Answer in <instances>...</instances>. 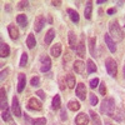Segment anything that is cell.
Segmentation results:
<instances>
[{
	"instance_id": "6da1fadb",
	"label": "cell",
	"mask_w": 125,
	"mask_h": 125,
	"mask_svg": "<svg viewBox=\"0 0 125 125\" xmlns=\"http://www.w3.org/2000/svg\"><path fill=\"white\" fill-rule=\"evenodd\" d=\"M109 35L113 36L116 41H121L124 39V31L121 29V26L119 25L118 20H113L109 24Z\"/></svg>"
},
{
	"instance_id": "7a4b0ae2",
	"label": "cell",
	"mask_w": 125,
	"mask_h": 125,
	"mask_svg": "<svg viewBox=\"0 0 125 125\" xmlns=\"http://www.w3.org/2000/svg\"><path fill=\"white\" fill-rule=\"evenodd\" d=\"M100 111L104 115L114 116V113H115V100L113 98H105L100 105Z\"/></svg>"
},
{
	"instance_id": "3957f363",
	"label": "cell",
	"mask_w": 125,
	"mask_h": 125,
	"mask_svg": "<svg viewBox=\"0 0 125 125\" xmlns=\"http://www.w3.org/2000/svg\"><path fill=\"white\" fill-rule=\"evenodd\" d=\"M105 69L108 71V74L110 76H116L118 74V65H116V61L114 60L113 58H106L105 59Z\"/></svg>"
},
{
	"instance_id": "277c9868",
	"label": "cell",
	"mask_w": 125,
	"mask_h": 125,
	"mask_svg": "<svg viewBox=\"0 0 125 125\" xmlns=\"http://www.w3.org/2000/svg\"><path fill=\"white\" fill-rule=\"evenodd\" d=\"M28 109L33 110V111H40L43 109V104H41L36 98H30L28 101Z\"/></svg>"
},
{
	"instance_id": "5b68a950",
	"label": "cell",
	"mask_w": 125,
	"mask_h": 125,
	"mask_svg": "<svg viewBox=\"0 0 125 125\" xmlns=\"http://www.w3.org/2000/svg\"><path fill=\"white\" fill-rule=\"evenodd\" d=\"M40 61H41V68H40V71L41 73H46L50 70L51 68V60L48 55H43L40 58Z\"/></svg>"
},
{
	"instance_id": "8992f818",
	"label": "cell",
	"mask_w": 125,
	"mask_h": 125,
	"mask_svg": "<svg viewBox=\"0 0 125 125\" xmlns=\"http://www.w3.org/2000/svg\"><path fill=\"white\" fill-rule=\"evenodd\" d=\"M44 25H45V16L44 15H38L34 20V29H35L36 33H40V31L43 30Z\"/></svg>"
},
{
	"instance_id": "52a82bcc",
	"label": "cell",
	"mask_w": 125,
	"mask_h": 125,
	"mask_svg": "<svg viewBox=\"0 0 125 125\" xmlns=\"http://www.w3.org/2000/svg\"><path fill=\"white\" fill-rule=\"evenodd\" d=\"M75 93H76V96L80 100H85V98H86V86L83 84V83H79V84L76 85Z\"/></svg>"
},
{
	"instance_id": "ba28073f",
	"label": "cell",
	"mask_w": 125,
	"mask_h": 125,
	"mask_svg": "<svg viewBox=\"0 0 125 125\" xmlns=\"http://www.w3.org/2000/svg\"><path fill=\"white\" fill-rule=\"evenodd\" d=\"M89 115H86L85 113H80L75 118V124L76 125H88L89 124Z\"/></svg>"
},
{
	"instance_id": "9c48e42d",
	"label": "cell",
	"mask_w": 125,
	"mask_h": 125,
	"mask_svg": "<svg viewBox=\"0 0 125 125\" xmlns=\"http://www.w3.org/2000/svg\"><path fill=\"white\" fill-rule=\"evenodd\" d=\"M25 85H26V76L25 74L20 73L18 75V93H23L25 89Z\"/></svg>"
},
{
	"instance_id": "30bf717a",
	"label": "cell",
	"mask_w": 125,
	"mask_h": 125,
	"mask_svg": "<svg viewBox=\"0 0 125 125\" xmlns=\"http://www.w3.org/2000/svg\"><path fill=\"white\" fill-rule=\"evenodd\" d=\"M11 111L15 116H21V109H20V105H19V100L16 96L13 98V101H11Z\"/></svg>"
},
{
	"instance_id": "8fae6325",
	"label": "cell",
	"mask_w": 125,
	"mask_h": 125,
	"mask_svg": "<svg viewBox=\"0 0 125 125\" xmlns=\"http://www.w3.org/2000/svg\"><path fill=\"white\" fill-rule=\"evenodd\" d=\"M68 39H69V45H70V49L73 50H76V46H78V39H76V35L73 30L69 31L68 34Z\"/></svg>"
},
{
	"instance_id": "7c38bea8",
	"label": "cell",
	"mask_w": 125,
	"mask_h": 125,
	"mask_svg": "<svg viewBox=\"0 0 125 125\" xmlns=\"http://www.w3.org/2000/svg\"><path fill=\"white\" fill-rule=\"evenodd\" d=\"M76 54L80 56V58H84L85 56V41H84V35L81 36L80 41L78 43V46H76Z\"/></svg>"
},
{
	"instance_id": "4fadbf2b",
	"label": "cell",
	"mask_w": 125,
	"mask_h": 125,
	"mask_svg": "<svg viewBox=\"0 0 125 125\" xmlns=\"http://www.w3.org/2000/svg\"><path fill=\"white\" fill-rule=\"evenodd\" d=\"M104 39H105V44L108 45L109 50L111 51V53H115V51H116V45H115V41L113 40V38H111L109 34H105Z\"/></svg>"
},
{
	"instance_id": "5bb4252c",
	"label": "cell",
	"mask_w": 125,
	"mask_h": 125,
	"mask_svg": "<svg viewBox=\"0 0 125 125\" xmlns=\"http://www.w3.org/2000/svg\"><path fill=\"white\" fill-rule=\"evenodd\" d=\"M8 33H9L10 38H11L13 40H16L19 38V29L14 24H9L8 25Z\"/></svg>"
},
{
	"instance_id": "9a60e30c",
	"label": "cell",
	"mask_w": 125,
	"mask_h": 125,
	"mask_svg": "<svg viewBox=\"0 0 125 125\" xmlns=\"http://www.w3.org/2000/svg\"><path fill=\"white\" fill-rule=\"evenodd\" d=\"M54 38H55V30H54V29H49V30L46 31L45 38H44V44H45V45H50L51 41L54 40Z\"/></svg>"
},
{
	"instance_id": "2e32d148",
	"label": "cell",
	"mask_w": 125,
	"mask_h": 125,
	"mask_svg": "<svg viewBox=\"0 0 125 125\" xmlns=\"http://www.w3.org/2000/svg\"><path fill=\"white\" fill-rule=\"evenodd\" d=\"M10 55V48L6 43L1 40V45H0V56L1 58H8Z\"/></svg>"
},
{
	"instance_id": "e0dca14e",
	"label": "cell",
	"mask_w": 125,
	"mask_h": 125,
	"mask_svg": "<svg viewBox=\"0 0 125 125\" xmlns=\"http://www.w3.org/2000/svg\"><path fill=\"white\" fill-rule=\"evenodd\" d=\"M50 55H53L54 58H59L61 55V44L60 43H56L55 45L51 46L50 49Z\"/></svg>"
},
{
	"instance_id": "ac0fdd59",
	"label": "cell",
	"mask_w": 125,
	"mask_h": 125,
	"mask_svg": "<svg viewBox=\"0 0 125 125\" xmlns=\"http://www.w3.org/2000/svg\"><path fill=\"white\" fill-rule=\"evenodd\" d=\"M0 108H1V110H5L8 108L6 93H5V89L4 88H1V90H0Z\"/></svg>"
},
{
	"instance_id": "d6986e66",
	"label": "cell",
	"mask_w": 125,
	"mask_h": 125,
	"mask_svg": "<svg viewBox=\"0 0 125 125\" xmlns=\"http://www.w3.org/2000/svg\"><path fill=\"white\" fill-rule=\"evenodd\" d=\"M66 13H68V15H69V18L71 19V21H73V23H75V24L79 23L80 16H79L78 11H75L74 9H68V10H66Z\"/></svg>"
},
{
	"instance_id": "ffe728a7",
	"label": "cell",
	"mask_w": 125,
	"mask_h": 125,
	"mask_svg": "<svg viewBox=\"0 0 125 125\" xmlns=\"http://www.w3.org/2000/svg\"><path fill=\"white\" fill-rule=\"evenodd\" d=\"M26 46L29 49H33V48L36 46V39H35V35L33 33H30L26 38Z\"/></svg>"
},
{
	"instance_id": "44dd1931",
	"label": "cell",
	"mask_w": 125,
	"mask_h": 125,
	"mask_svg": "<svg viewBox=\"0 0 125 125\" xmlns=\"http://www.w3.org/2000/svg\"><path fill=\"white\" fill-rule=\"evenodd\" d=\"M16 23L21 28H26L28 26V18H26V15L25 14H19L16 16Z\"/></svg>"
},
{
	"instance_id": "7402d4cb",
	"label": "cell",
	"mask_w": 125,
	"mask_h": 125,
	"mask_svg": "<svg viewBox=\"0 0 125 125\" xmlns=\"http://www.w3.org/2000/svg\"><path fill=\"white\" fill-rule=\"evenodd\" d=\"M84 69H85V64L81 60H75L74 62V70L78 74H84Z\"/></svg>"
},
{
	"instance_id": "603a6c76",
	"label": "cell",
	"mask_w": 125,
	"mask_h": 125,
	"mask_svg": "<svg viewBox=\"0 0 125 125\" xmlns=\"http://www.w3.org/2000/svg\"><path fill=\"white\" fill-rule=\"evenodd\" d=\"M89 116H90V119H91L93 125H101V120H100L99 115H98V114L94 111V110H90V111H89Z\"/></svg>"
},
{
	"instance_id": "cb8c5ba5",
	"label": "cell",
	"mask_w": 125,
	"mask_h": 125,
	"mask_svg": "<svg viewBox=\"0 0 125 125\" xmlns=\"http://www.w3.org/2000/svg\"><path fill=\"white\" fill-rule=\"evenodd\" d=\"M91 13H93V3L91 1H86L85 9H84V16H85V19H90L91 18Z\"/></svg>"
},
{
	"instance_id": "d4e9b609",
	"label": "cell",
	"mask_w": 125,
	"mask_h": 125,
	"mask_svg": "<svg viewBox=\"0 0 125 125\" xmlns=\"http://www.w3.org/2000/svg\"><path fill=\"white\" fill-rule=\"evenodd\" d=\"M80 108H81L80 103L76 101V100H70V101L68 103V109L71 110V111H78Z\"/></svg>"
},
{
	"instance_id": "484cf974",
	"label": "cell",
	"mask_w": 125,
	"mask_h": 125,
	"mask_svg": "<svg viewBox=\"0 0 125 125\" xmlns=\"http://www.w3.org/2000/svg\"><path fill=\"white\" fill-rule=\"evenodd\" d=\"M89 50H90V54L93 56H95V44H96V38L90 36L89 38Z\"/></svg>"
},
{
	"instance_id": "4316f807",
	"label": "cell",
	"mask_w": 125,
	"mask_h": 125,
	"mask_svg": "<svg viewBox=\"0 0 125 125\" xmlns=\"http://www.w3.org/2000/svg\"><path fill=\"white\" fill-rule=\"evenodd\" d=\"M60 105H61V99H60V95H55L54 98H53V101H51V108L53 109H59L60 108Z\"/></svg>"
},
{
	"instance_id": "83f0119b",
	"label": "cell",
	"mask_w": 125,
	"mask_h": 125,
	"mask_svg": "<svg viewBox=\"0 0 125 125\" xmlns=\"http://www.w3.org/2000/svg\"><path fill=\"white\" fill-rule=\"evenodd\" d=\"M75 76L73 75V74H68L66 75V84H68V86L70 88V89H73V88H75Z\"/></svg>"
},
{
	"instance_id": "f1b7e54d",
	"label": "cell",
	"mask_w": 125,
	"mask_h": 125,
	"mask_svg": "<svg viewBox=\"0 0 125 125\" xmlns=\"http://www.w3.org/2000/svg\"><path fill=\"white\" fill-rule=\"evenodd\" d=\"M86 69H88V74H91V73H95L96 71V65L94 64V61L91 59H89L86 61Z\"/></svg>"
},
{
	"instance_id": "f546056e",
	"label": "cell",
	"mask_w": 125,
	"mask_h": 125,
	"mask_svg": "<svg viewBox=\"0 0 125 125\" xmlns=\"http://www.w3.org/2000/svg\"><path fill=\"white\" fill-rule=\"evenodd\" d=\"M1 118H3L4 121H10V120H11V114H10V110H9L8 108H6L5 110H3Z\"/></svg>"
},
{
	"instance_id": "4dcf8cb0",
	"label": "cell",
	"mask_w": 125,
	"mask_h": 125,
	"mask_svg": "<svg viewBox=\"0 0 125 125\" xmlns=\"http://www.w3.org/2000/svg\"><path fill=\"white\" fill-rule=\"evenodd\" d=\"M33 125H45L46 124V119L45 118H36V119H31L30 120Z\"/></svg>"
},
{
	"instance_id": "1f68e13d",
	"label": "cell",
	"mask_w": 125,
	"mask_h": 125,
	"mask_svg": "<svg viewBox=\"0 0 125 125\" xmlns=\"http://www.w3.org/2000/svg\"><path fill=\"white\" fill-rule=\"evenodd\" d=\"M26 64H28V54L26 53H23L21 54V59H20V62H19V66L24 68Z\"/></svg>"
},
{
	"instance_id": "d6a6232c",
	"label": "cell",
	"mask_w": 125,
	"mask_h": 125,
	"mask_svg": "<svg viewBox=\"0 0 125 125\" xmlns=\"http://www.w3.org/2000/svg\"><path fill=\"white\" fill-rule=\"evenodd\" d=\"M99 84H100V81H99V79H98V78L91 79V80H90V83H89V85H90V88H91V89H95L96 86H99Z\"/></svg>"
},
{
	"instance_id": "836d02e7",
	"label": "cell",
	"mask_w": 125,
	"mask_h": 125,
	"mask_svg": "<svg viewBox=\"0 0 125 125\" xmlns=\"http://www.w3.org/2000/svg\"><path fill=\"white\" fill-rule=\"evenodd\" d=\"M39 84H40V79H39V76L31 78V80H30V85H31V86H39Z\"/></svg>"
},
{
	"instance_id": "e575fe53",
	"label": "cell",
	"mask_w": 125,
	"mask_h": 125,
	"mask_svg": "<svg viewBox=\"0 0 125 125\" xmlns=\"http://www.w3.org/2000/svg\"><path fill=\"white\" fill-rule=\"evenodd\" d=\"M99 91L101 95H106V86H105V83H100L99 84Z\"/></svg>"
},
{
	"instance_id": "d590c367",
	"label": "cell",
	"mask_w": 125,
	"mask_h": 125,
	"mask_svg": "<svg viewBox=\"0 0 125 125\" xmlns=\"http://www.w3.org/2000/svg\"><path fill=\"white\" fill-rule=\"evenodd\" d=\"M99 103L98 96H95V94H90V105H96Z\"/></svg>"
},
{
	"instance_id": "8d00e7d4",
	"label": "cell",
	"mask_w": 125,
	"mask_h": 125,
	"mask_svg": "<svg viewBox=\"0 0 125 125\" xmlns=\"http://www.w3.org/2000/svg\"><path fill=\"white\" fill-rule=\"evenodd\" d=\"M114 119H115L116 121H121L123 120V113H121V110H119L118 113H114Z\"/></svg>"
},
{
	"instance_id": "74e56055",
	"label": "cell",
	"mask_w": 125,
	"mask_h": 125,
	"mask_svg": "<svg viewBox=\"0 0 125 125\" xmlns=\"http://www.w3.org/2000/svg\"><path fill=\"white\" fill-rule=\"evenodd\" d=\"M60 119L62 121H65L68 119V114H66V110L65 109H61V111H60Z\"/></svg>"
},
{
	"instance_id": "f35d334b",
	"label": "cell",
	"mask_w": 125,
	"mask_h": 125,
	"mask_svg": "<svg viewBox=\"0 0 125 125\" xmlns=\"http://www.w3.org/2000/svg\"><path fill=\"white\" fill-rule=\"evenodd\" d=\"M36 95H39V98L43 99V100L46 99V95H45V93H44L43 90H38V91H36Z\"/></svg>"
},
{
	"instance_id": "ab89813d",
	"label": "cell",
	"mask_w": 125,
	"mask_h": 125,
	"mask_svg": "<svg viewBox=\"0 0 125 125\" xmlns=\"http://www.w3.org/2000/svg\"><path fill=\"white\" fill-rule=\"evenodd\" d=\"M28 5H29V1H19L18 8H19V9H24V8H26Z\"/></svg>"
},
{
	"instance_id": "60d3db41",
	"label": "cell",
	"mask_w": 125,
	"mask_h": 125,
	"mask_svg": "<svg viewBox=\"0 0 125 125\" xmlns=\"http://www.w3.org/2000/svg\"><path fill=\"white\" fill-rule=\"evenodd\" d=\"M8 73H9V70H8V69L3 70V71H1V76H0V80L4 81V79H5V78H6V75H8Z\"/></svg>"
},
{
	"instance_id": "b9f144b4",
	"label": "cell",
	"mask_w": 125,
	"mask_h": 125,
	"mask_svg": "<svg viewBox=\"0 0 125 125\" xmlns=\"http://www.w3.org/2000/svg\"><path fill=\"white\" fill-rule=\"evenodd\" d=\"M108 15H113L114 13H115V8H110V9H108Z\"/></svg>"
},
{
	"instance_id": "7bdbcfd3",
	"label": "cell",
	"mask_w": 125,
	"mask_h": 125,
	"mask_svg": "<svg viewBox=\"0 0 125 125\" xmlns=\"http://www.w3.org/2000/svg\"><path fill=\"white\" fill-rule=\"evenodd\" d=\"M51 5H54V6H60V5H61V1H59V0H58V1H55V0H54V1H51Z\"/></svg>"
},
{
	"instance_id": "ee69618b",
	"label": "cell",
	"mask_w": 125,
	"mask_h": 125,
	"mask_svg": "<svg viewBox=\"0 0 125 125\" xmlns=\"http://www.w3.org/2000/svg\"><path fill=\"white\" fill-rule=\"evenodd\" d=\"M104 3H105V0H98L96 1V4H104Z\"/></svg>"
},
{
	"instance_id": "f6af8a7d",
	"label": "cell",
	"mask_w": 125,
	"mask_h": 125,
	"mask_svg": "<svg viewBox=\"0 0 125 125\" xmlns=\"http://www.w3.org/2000/svg\"><path fill=\"white\" fill-rule=\"evenodd\" d=\"M6 11H10V4H6Z\"/></svg>"
},
{
	"instance_id": "bcb514c9",
	"label": "cell",
	"mask_w": 125,
	"mask_h": 125,
	"mask_svg": "<svg viewBox=\"0 0 125 125\" xmlns=\"http://www.w3.org/2000/svg\"><path fill=\"white\" fill-rule=\"evenodd\" d=\"M124 78H125V65H124Z\"/></svg>"
},
{
	"instance_id": "7dc6e473",
	"label": "cell",
	"mask_w": 125,
	"mask_h": 125,
	"mask_svg": "<svg viewBox=\"0 0 125 125\" xmlns=\"http://www.w3.org/2000/svg\"><path fill=\"white\" fill-rule=\"evenodd\" d=\"M11 125H16V124H11Z\"/></svg>"
}]
</instances>
